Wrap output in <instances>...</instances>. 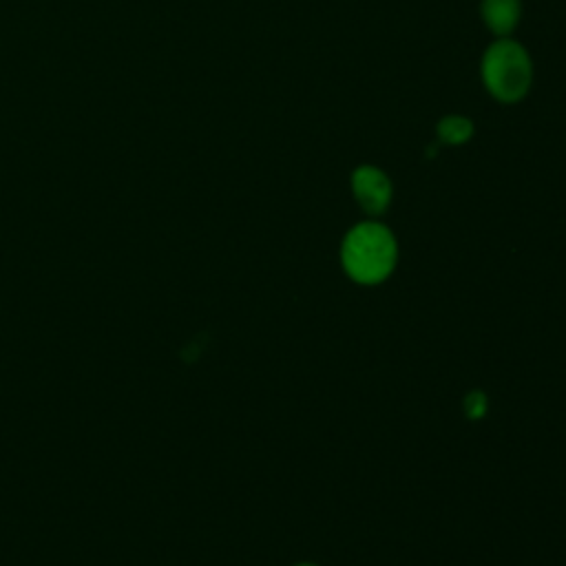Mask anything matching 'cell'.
Returning <instances> with one entry per match:
<instances>
[{
	"label": "cell",
	"instance_id": "6",
	"mask_svg": "<svg viewBox=\"0 0 566 566\" xmlns=\"http://www.w3.org/2000/svg\"><path fill=\"white\" fill-rule=\"evenodd\" d=\"M464 407H467V416H469V418H482L484 411H486V398H484V394H480V391L469 394L467 400H464Z\"/></svg>",
	"mask_w": 566,
	"mask_h": 566
},
{
	"label": "cell",
	"instance_id": "3",
	"mask_svg": "<svg viewBox=\"0 0 566 566\" xmlns=\"http://www.w3.org/2000/svg\"><path fill=\"white\" fill-rule=\"evenodd\" d=\"M352 192L367 214H382L391 201V181L380 168L363 164L352 172Z\"/></svg>",
	"mask_w": 566,
	"mask_h": 566
},
{
	"label": "cell",
	"instance_id": "7",
	"mask_svg": "<svg viewBox=\"0 0 566 566\" xmlns=\"http://www.w3.org/2000/svg\"><path fill=\"white\" fill-rule=\"evenodd\" d=\"M296 566H314V564H296Z\"/></svg>",
	"mask_w": 566,
	"mask_h": 566
},
{
	"label": "cell",
	"instance_id": "5",
	"mask_svg": "<svg viewBox=\"0 0 566 566\" xmlns=\"http://www.w3.org/2000/svg\"><path fill=\"white\" fill-rule=\"evenodd\" d=\"M438 139L442 144L460 146L473 137V122L462 115H447L438 122Z\"/></svg>",
	"mask_w": 566,
	"mask_h": 566
},
{
	"label": "cell",
	"instance_id": "2",
	"mask_svg": "<svg viewBox=\"0 0 566 566\" xmlns=\"http://www.w3.org/2000/svg\"><path fill=\"white\" fill-rule=\"evenodd\" d=\"M480 75L484 88L495 99L513 104L528 93L533 82V64L520 42L511 38H497L482 55Z\"/></svg>",
	"mask_w": 566,
	"mask_h": 566
},
{
	"label": "cell",
	"instance_id": "4",
	"mask_svg": "<svg viewBox=\"0 0 566 566\" xmlns=\"http://www.w3.org/2000/svg\"><path fill=\"white\" fill-rule=\"evenodd\" d=\"M480 15L497 38H509L520 24L522 2L520 0H482Z\"/></svg>",
	"mask_w": 566,
	"mask_h": 566
},
{
	"label": "cell",
	"instance_id": "1",
	"mask_svg": "<svg viewBox=\"0 0 566 566\" xmlns=\"http://www.w3.org/2000/svg\"><path fill=\"white\" fill-rule=\"evenodd\" d=\"M340 261L345 272L363 285L385 281L398 261V245L391 230L378 221L356 223L343 239Z\"/></svg>",
	"mask_w": 566,
	"mask_h": 566
}]
</instances>
